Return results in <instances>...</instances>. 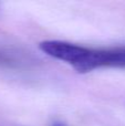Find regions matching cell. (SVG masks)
<instances>
[{
    "label": "cell",
    "mask_w": 125,
    "mask_h": 126,
    "mask_svg": "<svg viewBox=\"0 0 125 126\" xmlns=\"http://www.w3.org/2000/svg\"><path fill=\"white\" fill-rule=\"evenodd\" d=\"M40 50L55 60L65 62L79 73H89L102 67H125V48H86L60 40H47Z\"/></svg>",
    "instance_id": "1"
},
{
    "label": "cell",
    "mask_w": 125,
    "mask_h": 126,
    "mask_svg": "<svg viewBox=\"0 0 125 126\" xmlns=\"http://www.w3.org/2000/svg\"><path fill=\"white\" fill-rule=\"evenodd\" d=\"M53 126H64V125L61 124V123H55V124H53Z\"/></svg>",
    "instance_id": "2"
}]
</instances>
